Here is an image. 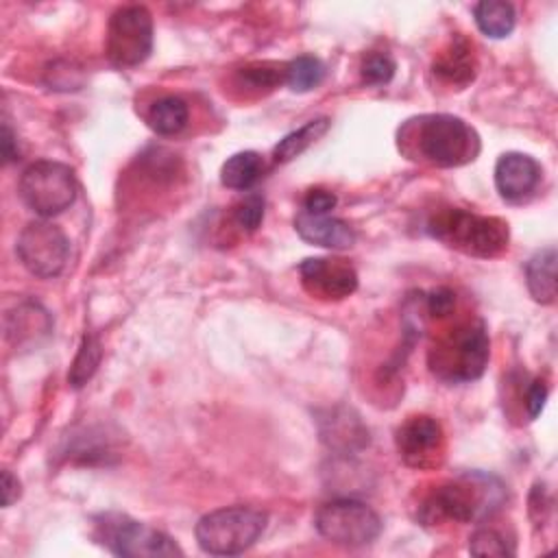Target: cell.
Listing matches in <instances>:
<instances>
[{"label": "cell", "mask_w": 558, "mask_h": 558, "mask_svg": "<svg viewBox=\"0 0 558 558\" xmlns=\"http://www.w3.org/2000/svg\"><path fill=\"white\" fill-rule=\"evenodd\" d=\"M399 150L436 168H458L480 153V137L471 124L451 113H423L399 129Z\"/></svg>", "instance_id": "1"}, {"label": "cell", "mask_w": 558, "mask_h": 558, "mask_svg": "<svg viewBox=\"0 0 558 558\" xmlns=\"http://www.w3.org/2000/svg\"><path fill=\"white\" fill-rule=\"evenodd\" d=\"M506 501V486L488 473L469 471L440 486L421 506L425 523H473L493 517Z\"/></svg>", "instance_id": "2"}, {"label": "cell", "mask_w": 558, "mask_h": 558, "mask_svg": "<svg viewBox=\"0 0 558 558\" xmlns=\"http://www.w3.org/2000/svg\"><path fill=\"white\" fill-rule=\"evenodd\" d=\"M427 231L447 246L475 257H495L508 248V225L504 220L458 207L432 216Z\"/></svg>", "instance_id": "3"}, {"label": "cell", "mask_w": 558, "mask_h": 558, "mask_svg": "<svg viewBox=\"0 0 558 558\" xmlns=\"http://www.w3.org/2000/svg\"><path fill=\"white\" fill-rule=\"evenodd\" d=\"M490 355V340L482 320H466L453 327L432 351L429 368L445 381L477 379Z\"/></svg>", "instance_id": "4"}, {"label": "cell", "mask_w": 558, "mask_h": 558, "mask_svg": "<svg viewBox=\"0 0 558 558\" xmlns=\"http://www.w3.org/2000/svg\"><path fill=\"white\" fill-rule=\"evenodd\" d=\"M266 512L251 506H229L203 514L194 527L198 547L211 556L246 551L266 530Z\"/></svg>", "instance_id": "5"}, {"label": "cell", "mask_w": 558, "mask_h": 558, "mask_svg": "<svg viewBox=\"0 0 558 558\" xmlns=\"http://www.w3.org/2000/svg\"><path fill=\"white\" fill-rule=\"evenodd\" d=\"M94 538L116 556L170 558L183 549L161 530L140 523L120 512H105L94 519Z\"/></svg>", "instance_id": "6"}, {"label": "cell", "mask_w": 558, "mask_h": 558, "mask_svg": "<svg viewBox=\"0 0 558 558\" xmlns=\"http://www.w3.org/2000/svg\"><path fill=\"white\" fill-rule=\"evenodd\" d=\"M20 196L28 209L41 218L65 211L78 192L76 174L70 166L52 159L33 161L20 177Z\"/></svg>", "instance_id": "7"}, {"label": "cell", "mask_w": 558, "mask_h": 558, "mask_svg": "<svg viewBox=\"0 0 558 558\" xmlns=\"http://www.w3.org/2000/svg\"><path fill=\"white\" fill-rule=\"evenodd\" d=\"M323 538L342 547H362L373 543L381 532L379 514L357 499H331L314 517Z\"/></svg>", "instance_id": "8"}, {"label": "cell", "mask_w": 558, "mask_h": 558, "mask_svg": "<svg viewBox=\"0 0 558 558\" xmlns=\"http://www.w3.org/2000/svg\"><path fill=\"white\" fill-rule=\"evenodd\" d=\"M153 50V15L142 4H126L111 13L105 52L116 68H135Z\"/></svg>", "instance_id": "9"}, {"label": "cell", "mask_w": 558, "mask_h": 558, "mask_svg": "<svg viewBox=\"0 0 558 558\" xmlns=\"http://www.w3.org/2000/svg\"><path fill=\"white\" fill-rule=\"evenodd\" d=\"M15 253L31 275L39 279H52L61 275L68 264L70 240L61 227L48 220H33L22 229Z\"/></svg>", "instance_id": "10"}, {"label": "cell", "mask_w": 558, "mask_h": 558, "mask_svg": "<svg viewBox=\"0 0 558 558\" xmlns=\"http://www.w3.org/2000/svg\"><path fill=\"white\" fill-rule=\"evenodd\" d=\"M303 288L318 299L340 301L355 292L357 272L340 257H310L299 266Z\"/></svg>", "instance_id": "11"}, {"label": "cell", "mask_w": 558, "mask_h": 558, "mask_svg": "<svg viewBox=\"0 0 558 558\" xmlns=\"http://www.w3.org/2000/svg\"><path fill=\"white\" fill-rule=\"evenodd\" d=\"M397 449L405 464L416 469L434 466L442 451V427L432 416H410L397 429Z\"/></svg>", "instance_id": "12"}, {"label": "cell", "mask_w": 558, "mask_h": 558, "mask_svg": "<svg viewBox=\"0 0 558 558\" xmlns=\"http://www.w3.org/2000/svg\"><path fill=\"white\" fill-rule=\"evenodd\" d=\"M541 166L525 153H504L495 163V187L508 203H521L541 183Z\"/></svg>", "instance_id": "13"}, {"label": "cell", "mask_w": 558, "mask_h": 558, "mask_svg": "<svg viewBox=\"0 0 558 558\" xmlns=\"http://www.w3.org/2000/svg\"><path fill=\"white\" fill-rule=\"evenodd\" d=\"M294 231L307 244L331 248V251L351 248L355 244L353 227L333 216H314L301 209L294 218Z\"/></svg>", "instance_id": "14"}, {"label": "cell", "mask_w": 558, "mask_h": 558, "mask_svg": "<svg viewBox=\"0 0 558 558\" xmlns=\"http://www.w3.org/2000/svg\"><path fill=\"white\" fill-rule=\"evenodd\" d=\"M320 438L338 451H357L368 445V429L360 416L347 408L327 410V416L318 418Z\"/></svg>", "instance_id": "15"}, {"label": "cell", "mask_w": 558, "mask_h": 558, "mask_svg": "<svg viewBox=\"0 0 558 558\" xmlns=\"http://www.w3.org/2000/svg\"><path fill=\"white\" fill-rule=\"evenodd\" d=\"M4 327L7 338L15 347H37L39 340H44L50 333L52 320L39 303L22 301L13 312L7 314Z\"/></svg>", "instance_id": "16"}, {"label": "cell", "mask_w": 558, "mask_h": 558, "mask_svg": "<svg viewBox=\"0 0 558 558\" xmlns=\"http://www.w3.org/2000/svg\"><path fill=\"white\" fill-rule=\"evenodd\" d=\"M475 57L466 39L456 37L434 61L432 70L438 78L453 85H466L475 76Z\"/></svg>", "instance_id": "17"}, {"label": "cell", "mask_w": 558, "mask_h": 558, "mask_svg": "<svg viewBox=\"0 0 558 558\" xmlns=\"http://www.w3.org/2000/svg\"><path fill=\"white\" fill-rule=\"evenodd\" d=\"M525 283L534 301L549 305L556 301V248L534 253L525 264Z\"/></svg>", "instance_id": "18"}, {"label": "cell", "mask_w": 558, "mask_h": 558, "mask_svg": "<svg viewBox=\"0 0 558 558\" xmlns=\"http://www.w3.org/2000/svg\"><path fill=\"white\" fill-rule=\"evenodd\" d=\"M266 166L259 153L242 150L231 155L220 168V183L229 190H251L264 174Z\"/></svg>", "instance_id": "19"}, {"label": "cell", "mask_w": 558, "mask_h": 558, "mask_svg": "<svg viewBox=\"0 0 558 558\" xmlns=\"http://www.w3.org/2000/svg\"><path fill=\"white\" fill-rule=\"evenodd\" d=\"M190 118V109L187 102L179 96H161L157 98L148 113H146V122L148 126L157 133V135H177L185 129Z\"/></svg>", "instance_id": "20"}, {"label": "cell", "mask_w": 558, "mask_h": 558, "mask_svg": "<svg viewBox=\"0 0 558 558\" xmlns=\"http://www.w3.org/2000/svg\"><path fill=\"white\" fill-rule=\"evenodd\" d=\"M473 17L477 28L490 39H504L512 33L517 13L510 2L504 0H482L473 7Z\"/></svg>", "instance_id": "21"}, {"label": "cell", "mask_w": 558, "mask_h": 558, "mask_svg": "<svg viewBox=\"0 0 558 558\" xmlns=\"http://www.w3.org/2000/svg\"><path fill=\"white\" fill-rule=\"evenodd\" d=\"M327 129H329V118H314L303 126H299L296 131L283 135V140H279V144L272 150L275 163L292 161L294 157L305 153L316 140H320L327 133Z\"/></svg>", "instance_id": "22"}, {"label": "cell", "mask_w": 558, "mask_h": 558, "mask_svg": "<svg viewBox=\"0 0 558 558\" xmlns=\"http://www.w3.org/2000/svg\"><path fill=\"white\" fill-rule=\"evenodd\" d=\"M323 78H325V65L320 59L312 54H301L288 61L283 68V83L296 94L312 92L314 87L320 85Z\"/></svg>", "instance_id": "23"}, {"label": "cell", "mask_w": 558, "mask_h": 558, "mask_svg": "<svg viewBox=\"0 0 558 558\" xmlns=\"http://www.w3.org/2000/svg\"><path fill=\"white\" fill-rule=\"evenodd\" d=\"M100 357H102V347H100V340L94 336V333H85L81 344H78V351L72 360V366H70V373H68V381L72 388H83L96 373L98 364H100Z\"/></svg>", "instance_id": "24"}, {"label": "cell", "mask_w": 558, "mask_h": 558, "mask_svg": "<svg viewBox=\"0 0 558 558\" xmlns=\"http://www.w3.org/2000/svg\"><path fill=\"white\" fill-rule=\"evenodd\" d=\"M283 65H270V63H257L246 65L238 74V85L248 92H266L283 83Z\"/></svg>", "instance_id": "25"}, {"label": "cell", "mask_w": 558, "mask_h": 558, "mask_svg": "<svg viewBox=\"0 0 558 558\" xmlns=\"http://www.w3.org/2000/svg\"><path fill=\"white\" fill-rule=\"evenodd\" d=\"M469 551L473 556H512L508 538L495 527H477L469 538Z\"/></svg>", "instance_id": "26"}, {"label": "cell", "mask_w": 558, "mask_h": 558, "mask_svg": "<svg viewBox=\"0 0 558 558\" xmlns=\"http://www.w3.org/2000/svg\"><path fill=\"white\" fill-rule=\"evenodd\" d=\"M264 209H266L264 196L253 192L233 205L231 216H233V222L238 229H242L244 233H253L264 220Z\"/></svg>", "instance_id": "27"}, {"label": "cell", "mask_w": 558, "mask_h": 558, "mask_svg": "<svg viewBox=\"0 0 558 558\" xmlns=\"http://www.w3.org/2000/svg\"><path fill=\"white\" fill-rule=\"evenodd\" d=\"M395 59L388 52H371L360 65V76L366 85H386L395 76Z\"/></svg>", "instance_id": "28"}, {"label": "cell", "mask_w": 558, "mask_h": 558, "mask_svg": "<svg viewBox=\"0 0 558 558\" xmlns=\"http://www.w3.org/2000/svg\"><path fill=\"white\" fill-rule=\"evenodd\" d=\"M338 205V196L329 190L314 187L305 194L303 198V211L314 214V216H329V211Z\"/></svg>", "instance_id": "29"}, {"label": "cell", "mask_w": 558, "mask_h": 558, "mask_svg": "<svg viewBox=\"0 0 558 558\" xmlns=\"http://www.w3.org/2000/svg\"><path fill=\"white\" fill-rule=\"evenodd\" d=\"M547 384L543 379H532L525 388V397H523V405L527 410V416L534 421L543 408H545V401H547Z\"/></svg>", "instance_id": "30"}, {"label": "cell", "mask_w": 558, "mask_h": 558, "mask_svg": "<svg viewBox=\"0 0 558 558\" xmlns=\"http://www.w3.org/2000/svg\"><path fill=\"white\" fill-rule=\"evenodd\" d=\"M453 303H456V296L447 288H438L427 296V310L432 316H447L453 310Z\"/></svg>", "instance_id": "31"}, {"label": "cell", "mask_w": 558, "mask_h": 558, "mask_svg": "<svg viewBox=\"0 0 558 558\" xmlns=\"http://www.w3.org/2000/svg\"><path fill=\"white\" fill-rule=\"evenodd\" d=\"M0 490H2V508H9L22 495V484L9 469L2 471V488Z\"/></svg>", "instance_id": "32"}, {"label": "cell", "mask_w": 558, "mask_h": 558, "mask_svg": "<svg viewBox=\"0 0 558 558\" xmlns=\"http://www.w3.org/2000/svg\"><path fill=\"white\" fill-rule=\"evenodd\" d=\"M17 157H20L17 140H15L13 131H11V126L4 122V124H2V159H4V163H11V161H15Z\"/></svg>", "instance_id": "33"}]
</instances>
